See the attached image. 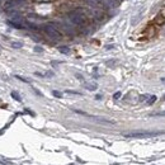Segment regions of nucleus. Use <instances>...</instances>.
Segmentation results:
<instances>
[{"instance_id":"obj_4","label":"nucleus","mask_w":165,"mask_h":165,"mask_svg":"<svg viewBox=\"0 0 165 165\" xmlns=\"http://www.w3.org/2000/svg\"><path fill=\"white\" fill-rule=\"evenodd\" d=\"M85 88L88 90H95L98 88V85L97 83H85Z\"/></svg>"},{"instance_id":"obj_8","label":"nucleus","mask_w":165,"mask_h":165,"mask_svg":"<svg viewBox=\"0 0 165 165\" xmlns=\"http://www.w3.org/2000/svg\"><path fill=\"white\" fill-rule=\"evenodd\" d=\"M59 51H60L61 53H69L70 50H69L67 47H65V46H62V47H59Z\"/></svg>"},{"instance_id":"obj_6","label":"nucleus","mask_w":165,"mask_h":165,"mask_svg":"<svg viewBox=\"0 0 165 165\" xmlns=\"http://www.w3.org/2000/svg\"><path fill=\"white\" fill-rule=\"evenodd\" d=\"M155 23H156V24H164V23H165V17L161 15V14H160V15H157V17L155 18Z\"/></svg>"},{"instance_id":"obj_5","label":"nucleus","mask_w":165,"mask_h":165,"mask_svg":"<svg viewBox=\"0 0 165 165\" xmlns=\"http://www.w3.org/2000/svg\"><path fill=\"white\" fill-rule=\"evenodd\" d=\"M149 117H165V111H160V112H154L150 113Z\"/></svg>"},{"instance_id":"obj_12","label":"nucleus","mask_w":165,"mask_h":165,"mask_svg":"<svg viewBox=\"0 0 165 165\" xmlns=\"http://www.w3.org/2000/svg\"><path fill=\"white\" fill-rule=\"evenodd\" d=\"M66 93H70V94H76V95H81V93H79V91H73V90H66Z\"/></svg>"},{"instance_id":"obj_11","label":"nucleus","mask_w":165,"mask_h":165,"mask_svg":"<svg viewBox=\"0 0 165 165\" xmlns=\"http://www.w3.org/2000/svg\"><path fill=\"white\" fill-rule=\"evenodd\" d=\"M52 94H53L55 97H57V98H61V97H62L61 93H60V91H56V90H53V91H52Z\"/></svg>"},{"instance_id":"obj_16","label":"nucleus","mask_w":165,"mask_h":165,"mask_svg":"<svg viewBox=\"0 0 165 165\" xmlns=\"http://www.w3.org/2000/svg\"><path fill=\"white\" fill-rule=\"evenodd\" d=\"M161 81H163V83H165V79H161Z\"/></svg>"},{"instance_id":"obj_15","label":"nucleus","mask_w":165,"mask_h":165,"mask_svg":"<svg viewBox=\"0 0 165 165\" xmlns=\"http://www.w3.org/2000/svg\"><path fill=\"white\" fill-rule=\"evenodd\" d=\"M34 50H36V51H38V52H41V51H42V48H40V47H36Z\"/></svg>"},{"instance_id":"obj_10","label":"nucleus","mask_w":165,"mask_h":165,"mask_svg":"<svg viewBox=\"0 0 165 165\" xmlns=\"http://www.w3.org/2000/svg\"><path fill=\"white\" fill-rule=\"evenodd\" d=\"M12 97H13L14 99H15V100H18V102H20V97H19V94H18V93L13 91V93H12Z\"/></svg>"},{"instance_id":"obj_7","label":"nucleus","mask_w":165,"mask_h":165,"mask_svg":"<svg viewBox=\"0 0 165 165\" xmlns=\"http://www.w3.org/2000/svg\"><path fill=\"white\" fill-rule=\"evenodd\" d=\"M8 24L13 26L14 28H17V29H22V28H23V26H22V24H19V23H15V22H12V20H9V22H8Z\"/></svg>"},{"instance_id":"obj_9","label":"nucleus","mask_w":165,"mask_h":165,"mask_svg":"<svg viewBox=\"0 0 165 165\" xmlns=\"http://www.w3.org/2000/svg\"><path fill=\"white\" fill-rule=\"evenodd\" d=\"M12 46H13L14 48H20V47L23 46V43H22V42H13Z\"/></svg>"},{"instance_id":"obj_14","label":"nucleus","mask_w":165,"mask_h":165,"mask_svg":"<svg viewBox=\"0 0 165 165\" xmlns=\"http://www.w3.org/2000/svg\"><path fill=\"white\" fill-rule=\"evenodd\" d=\"M119 97H121V93H119V91H117V93H116V94H114V95H113V98H114V99H118Z\"/></svg>"},{"instance_id":"obj_3","label":"nucleus","mask_w":165,"mask_h":165,"mask_svg":"<svg viewBox=\"0 0 165 165\" xmlns=\"http://www.w3.org/2000/svg\"><path fill=\"white\" fill-rule=\"evenodd\" d=\"M43 31L50 36V37H52L53 40H61L62 38V34L56 29L55 27H51V26H45L43 27Z\"/></svg>"},{"instance_id":"obj_2","label":"nucleus","mask_w":165,"mask_h":165,"mask_svg":"<svg viewBox=\"0 0 165 165\" xmlns=\"http://www.w3.org/2000/svg\"><path fill=\"white\" fill-rule=\"evenodd\" d=\"M81 13H83L81 9H76L75 12L70 13V19L74 24H76V26H85L87 24V17Z\"/></svg>"},{"instance_id":"obj_13","label":"nucleus","mask_w":165,"mask_h":165,"mask_svg":"<svg viewBox=\"0 0 165 165\" xmlns=\"http://www.w3.org/2000/svg\"><path fill=\"white\" fill-rule=\"evenodd\" d=\"M155 100H156V97H155V95H153V97H151V99L147 100V103H149V104H153V103L155 102Z\"/></svg>"},{"instance_id":"obj_1","label":"nucleus","mask_w":165,"mask_h":165,"mask_svg":"<svg viewBox=\"0 0 165 165\" xmlns=\"http://www.w3.org/2000/svg\"><path fill=\"white\" fill-rule=\"evenodd\" d=\"M164 131H131L125 132L123 136L127 139H147V137H156V136L164 135Z\"/></svg>"}]
</instances>
